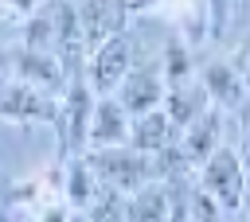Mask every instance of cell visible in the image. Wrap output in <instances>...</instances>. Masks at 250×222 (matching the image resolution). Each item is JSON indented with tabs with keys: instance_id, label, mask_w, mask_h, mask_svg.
Returning a JSON list of instances; mask_svg holds the SVG:
<instances>
[{
	"instance_id": "1",
	"label": "cell",
	"mask_w": 250,
	"mask_h": 222,
	"mask_svg": "<svg viewBox=\"0 0 250 222\" xmlns=\"http://www.w3.org/2000/svg\"><path fill=\"white\" fill-rule=\"evenodd\" d=\"M195 187L223 210V214H242L246 195H250V171L242 164L238 144H219L199 167H195Z\"/></svg>"
},
{
	"instance_id": "2",
	"label": "cell",
	"mask_w": 250,
	"mask_h": 222,
	"mask_svg": "<svg viewBox=\"0 0 250 222\" xmlns=\"http://www.w3.org/2000/svg\"><path fill=\"white\" fill-rule=\"evenodd\" d=\"M129 66H133V35L121 27V31H113L109 39H102L98 47H90L82 55V70L78 74L102 97V93H113L121 86V78L129 74Z\"/></svg>"
},
{
	"instance_id": "3",
	"label": "cell",
	"mask_w": 250,
	"mask_h": 222,
	"mask_svg": "<svg viewBox=\"0 0 250 222\" xmlns=\"http://www.w3.org/2000/svg\"><path fill=\"white\" fill-rule=\"evenodd\" d=\"M86 160L98 175L102 187H113L121 195H133L137 187H145L148 175V156L137 152L133 144H113V148H86Z\"/></svg>"
},
{
	"instance_id": "4",
	"label": "cell",
	"mask_w": 250,
	"mask_h": 222,
	"mask_svg": "<svg viewBox=\"0 0 250 222\" xmlns=\"http://www.w3.org/2000/svg\"><path fill=\"white\" fill-rule=\"evenodd\" d=\"M94 90L86 86V78L74 70L66 90L59 93V113H55V132L62 152H86V132H90V113H94Z\"/></svg>"
},
{
	"instance_id": "5",
	"label": "cell",
	"mask_w": 250,
	"mask_h": 222,
	"mask_svg": "<svg viewBox=\"0 0 250 222\" xmlns=\"http://www.w3.org/2000/svg\"><path fill=\"white\" fill-rule=\"evenodd\" d=\"M59 97L20 82V78H0V121L8 125H55Z\"/></svg>"
},
{
	"instance_id": "6",
	"label": "cell",
	"mask_w": 250,
	"mask_h": 222,
	"mask_svg": "<svg viewBox=\"0 0 250 222\" xmlns=\"http://www.w3.org/2000/svg\"><path fill=\"white\" fill-rule=\"evenodd\" d=\"M195 82L203 86V93H207V101L215 105V109H223L227 117L230 113H246L250 109V93H246V86H242V78H238V70L230 66V58H207L203 66H195Z\"/></svg>"
},
{
	"instance_id": "7",
	"label": "cell",
	"mask_w": 250,
	"mask_h": 222,
	"mask_svg": "<svg viewBox=\"0 0 250 222\" xmlns=\"http://www.w3.org/2000/svg\"><path fill=\"white\" fill-rule=\"evenodd\" d=\"M12 78L59 97L70 82V70L62 66V58L55 51H35V47H12Z\"/></svg>"
},
{
	"instance_id": "8",
	"label": "cell",
	"mask_w": 250,
	"mask_h": 222,
	"mask_svg": "<svg viewBox=\"0 0 250 222\" xmlns=\"http://www.w3.org/2000/svg\"><path fill=\"white\" fill-rule=\"evenodd\" d=\"M113 97L121 101V109H125L129 117L156 109V105L164 101V78H160L156 58H152V62H141V66L133 62V66H129V74L121 78V86L113 90Z\"/></svg>"
},
{
	"instance_id": "9",
	"label": "cell",
	"mask_w": 250,
	"mask_h": 222,
	"mask_svg": "<svg viewBox=\"0 0 250 222\" xmlns=\"http://www.w3.org/2000/svg\"><path fill=\"white\" fill-rule=\"evenodd\" d=\"M113 144H129V113L121 109V101L113 93H102V97H94L86 148H113Z\"/></svg>"
},
{
	"instance_id": "10",
	"label": "cell",
	"mask_w": 250,
	"mask_h": 222,
	"mask_svg": "<svg viewBox=\"0 0 250 222\" xmlns=\"http://www.w3.org/2000/svg\"><path fill=\"white\" fill-rule=\"evenodd\" d=\"M223 121H227V113L223 109H215V105H207L188 129H180V148H184V156H188V164L191 167H199L219 144H223Z\"/></svg>"
},
{
	"instance_id": "11",
	"label": "cell",
	"mask_w": 250,
	"mask_h": 222,
	"mask_svg": "<svg viewBox=\"0 0 250 222\" xmlns=\"http://www.w3.org/2000/svg\"><path fill=\"white\" fill-rule=\"evenodd\" d=\"M98 187H102V183H98L86 152H70V156L59 164V195H62V203H66L70 210H86L90 199L98 195Z\"/></svg>"
},
{
	"instance_id": "12",
	"label": "cell",
	"mask_w": 250,
	"mask_h": 222,
	"mask_svg": "<svg viewBox=\"0 0 250 222\" xmlns=\"http://www.w3.org/2000/svg\"><path fill=\"white\" fill-rule=\"evenodd\" d=\"M78 8V31H82V47H98L102 39H109L113 31H121V16H129L121 8V0H82Z\"/></svg>"
},
{
	"instance_id": "13",
	"label": "cell",
	"mask_w": 250,
	"mask_h": 222,
	"mask_svg": "<svg viewBox=\"0 0 250 222\" xmlns=\"http://www.w3.org/2000/svg\"><path fill=\"white\" fill-rule=\"evenodd\" d=\"M172 140H180V129L168 121V113H164L160 105L148 109V113L129 117V144H133L137 152L152 156V152H160V148L172 144Z\"/></svg>"
},
{
	"instance_id": "14",
	"label": "cell",
	"mask_w": 250,
	"mask_h": 222,
	"mask_svg": "<svg viewBox=\"0 0 250 222\" xmlns=\"http://www.w3.org/2000/svg\"><path fill=\"white\" fill-rule=\"evenodd\" d=\"M207 105H211V101H207V93H203V86H199L195 78L184 82V86H168V90H164V101H160V109L168 113V121H172L176 129H188Z\"/></svg>"
},
{
	"instance_id": "15",
	"label": "cell",
	"mask_w": 250,
	"mask_h": 222,
	"mask_svg": "<svg viewBox=\"0 0 250 222\" xmlns=\"http://www.w3.org/2000/svg\"><path fill=\"white\" fill-rule=\"evenodd\" d=\"M125 222H168V191L164 183L148 179L133 195H125Z\"/></svg>"
},
{
	"instance_id": "16",
	"label": "cell",
	"mask_w": 250,
	"mask_h": 222,
	"mask_svg": "<svg viewBox=\"0 0 250 222\" xmlns=\"http://www.w3.org/2000/svg\"><path fill=\"white\" fill-rule=\"evenodd\" d=\"M156 66H160L164 90H168V86H184V82H191V78H195V58H191V47H188L184 39H172V43L160 51Z\"/></svg>"
},
{
	"instance_id": "17",
	"label": "cell",
	"mask_w": 250,
	"mask_h": 222,
	"mask_svg": "<svg viewBox=\"0 0 250 222\" xmlns=\"http://www.w3.org/2000/svg\"><path fill=\"white\" fill-rule=\"evenodd\" d=\"M86 218L90 222H125V195L113 187H98V195L86 206Z\"/></svg>"
},
{
	"instance_id": "18",
	"label": "cell",
	"mask_w": 250,
	"mask_h": 222,
	"mask_svg": "<svg viewBox=\"0 0 250 222\" xmlns=\"http://www.w3.org/2000/svg\"><path fill=\"white\" fill-rule=\"evenodd\" d=\"M203 8H207L211 39H215V35H223V31L230 27V19H234V8H238V0H203Z\"/></svg>"
},
{
	"instance_id": "19",
	"label": "cell",
	"mask_w": 250,
	"mask_h": 222,
	"mask_svg": "<svg viewBox=\"0 0 250 222\" xmlns=\"http://www.w3.org/2000/svg\"><path fill=\"white\" fill-rule=\"evenodd\" d=\"M35 8L39 0H0V23H23Z\"/></svg>"
},
{
	"instance_id": "20",
	"label": "cell",
	"mask_w": 250,
	"mask_h": 222,
	"mask_svg": "<svg viewBox=\"0 0 250 222\" xmlns=\"http://www.w3.org/2000/svg\"><path fill=\"white\" fill-rule=\"evenodd\" d=\"M230 66L238 70V78H242V86H246V93H250V35H242L238 47L230 51Z\"/></svg>"
},
{
	"instance_id": "21",
	"label": "cell",
	"mask_w": 250,
	"mask_h": 222,
	"mask_svg": "<svg viewBox=\"0 0 250 222\" xmlns=\"http://www.w3.org/2000/svg\"><path fill=\"white\" fill-rule=\"evenodd\" d=\"M242 117H246V125H242V144H238V152H242V164H246V171H250V109H246Z\"/></svg>"
},
{
	"instance_id": "22",
	"label": "cell",
	"mask_w": 250,
	"mask_h": 222,
	"mask_svg": "<svg viewBox=\"0 0 250 222\" xmlns=\"http://www.w3.org/2000/svg\"><path fill=\"white\" fill-rule=\"evenodd\" d=\"M12 74V47L0 39V78H8Z\"/></svg>"
},
{
	"instance_id": "23",
	"label": "cell",
	"mask_w": 250,
	"mask_h": 222,
	"mask_svg": "<svg viewBox=\"0 0 250 222\" xmlns=\"http://www.w3.org/2000/svg\"><path fill=\"white\" fill-rule=\"evenodd\" d=\"M66 222H90V218H86V210H70V218H66Z\"/></svg>"
},
{
	"instance_id": "24",
	"label": "cell",
	"mask_w": 250,
	"mask_h": 222,
	"mask_svg": "<svg viewBox=\"0 0 250 222\" xmlns=\"http://www.w3.org/2000/svg\"><path fill=\"white\" fill-rule=\"evenodd\" d=\"M242 210H246V222H250V195H246V206H242Z\"/></svg>"
}]
</instances>
